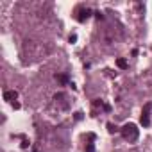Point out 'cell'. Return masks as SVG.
<instances>
[{
    "instance_id": "obj_1",
    "label": "cell",
    "mask_w": 152,
    "mask_h": 152,
    "mask_svg": "<svg viewBox=\"0 0 152 152\" xmlns=\"http://www.w3.org/2000/svg\"><path fill=\"white\" fill-rule=\"evenodd\" d=\"M122 136H123L125 141L134 143L138 140V136H140V129H138L134 123H125L122 127Z\"/></svg>"
},
{
    "instance_id": "obj_2",
    "label": "cell",
    "mask_w": 152,
    "mask_h": 152,
    "mask_svg": "<svg viewBox=\"0 0 152 152\" xmlns=\"http://www.w3.org/2000/svg\"><path fill=\"white\" fill-rule=\"evenodd\" d=\"M150 109H152V102H149V104L143 106L141 118H140V122H141L143 127H149V125H150Z\"/></svg>"
},
{
    "instance_id": "obj_3",
    "label": "cell",
    "mask_w": 152,
    "mask_h": 152,
    "mask_svg": "<svg viewBox=\"0 0 152 152\" xmlns=\"http://www.w3.org/2000/svg\"><path fill=\"white\" fill-rule=\"evenodd\" d=\"M91 16V11L88 9V7H79L77 11H75V18H77V22H86V20H88Z\"/></svg>"
},
{
    "instance_id": "obj_4",
    "label": "cell",
    "mask_w": 152,
    "mask_h": 152,
    "mask_svg": "<svg viewBox=\"0 0 152 152\" xmlns=\"http://www.w3.org/2000/svg\"><path fill=\"white\" fill-rule=\"evenodd\" d=\"M18 98V91H15V90H7V91H4V100H7V102H15Z\"/></svg>"
},
{
    "instance_id": "obj_5",
    "label": "cell",
    "mask_w": 152,
    "mask_h": 152,
    "mask_svg": "<svg viewBox=\"0 0 152 152\" xmlns=\"http://www.w3.org/2000/svg\"><path fill=\"white\" fill-rule=\"evenodd\" d=\"M56 79H57L59 82H63V84H72V82H70V77H68V75H64V74L56 75Z\"/></svg>"
},
{
    "instance_id": "obj_6",
    "label": "cell",
    "mask_w": 152,
    "mask_h": 152,
    "mask_svg": "<svg viewBox=\"0 0 152 152\" xmlns=\"http://www.w3.org/2000/svg\"><path fill=\"white\" fill-rule=\"evenodd\" d=\"M116 66H118V68H122V70H125V68L129 66V64H127V61H125L123 57H118V59H116Z\"/></svg>"
},
{
    "instance_id": "obj_7",
    "label": "cell",
    "mask_w": 152,
    "mask_h": 152,
    "mask_svg": "<svg viewBox=\"0 0 152 152\" xmlns=\"http://www.w3.org/2000/svg\"><path fill=\"white\" fill-rule=\"evenodd\" d=\"M108 133H109V134H115V133H118V127H116L115 123H111V122H109V123H108Z\"/></svg>"
},
{
    "instance_id": "obj_8",
    "label": "cell",
    "mask_w": 152,
    "mask_h": 152,
    "mask_svg": "<svg viewBox=\"0 0 152 152\" xmlns=\"http://www.w3.org/2000/svg\"><path fill=\"white\" fill-rule=\"evenodd\" d=\"M93 106H95V108H98V106L104 108V100H100V98H95V100H93Z\"/></svg>"
},
{
    "instance_id": "obj_9",
    "label": "cell",
    "mask_w": 152,
    "mask_h": 152,
    "mask_svg": "<svg viewBox=\"0 0 152 152\" xmlns=\"http://www.w3.org/2000/svg\"><path fill=\"white\" fill-rule=\"evenodd\" d=\"M86 152H95V145L93 143H88V145H86Z\"/></svg>"
},
{
    "instance_id": "obj_10",
    "label": "cell",
    "mask_w": 152,
    "mask_h": 152,
    "mask_svg": "<svg viewBox=\"0 0 152 152\" xmlns=\"http://www.w3.org/2000/svg\"><path fill=\"white\" fill-rule=\"evenodd\" d=\"M75 120H77V122L82 120V113H81V111H77V113H75Z\"/></svg>"
},
{
    "instance_id": "obj_11",
    "label": "cell",
    "mask_w": 152,
    "mask_h": 152,
    "mask_svg": "<svg viewBox=\"0 0 152 152\" xmlns=\"http://www.w3.org/2000/svg\"><path fill=\"white\" fill-rule=\"evenodd\" d=\"M29 147V140H25L23 138V141H22V149H27Z\"/></svg>"
},
{
    "instance_id": "obj_12",
    "label": "cell",
    "mask_w": 152,
    "mask_h": 152,
    "mask_svg": "<svg viewBox=\"0 0 152 152\" xmlns=\"http://www.w3.org/2000/svg\"><path fill=\"white\" fill-rule=\"evenodd\" d=\"M95 138H97V136H95L93 133H90V134H88V140H90V143H91V141H95Z\"/></svg>"
},
{
    "instance_id": "obj_13",
    "label": "cell",
    "mask_w": 152,
    "mask_h": 152,
    "mask_svg": "<svg viewBox=\"0 0 152 152\" xmlns=\"http://www.w3.org/2000/svg\"><path fill=\"white\" fill-rule=\"evenodd\" d=\"M77 41V36L75 34H70V43H75Z\"/></svg>"
},
{
    "instance_id": "obj_14",
    "label": "cell",
    "mask_w": 152,
    "mask_h": 152,
    "mask_svg": "<svg viewBox=\"0 0 152 152\" xmlns=\"http://www.w3.org/2000/svg\"><path fill=\"white\" fill-rule=\"evenodd\" d=\"M95 16H97L98 20H102V18H104V15H102V13H100V11H97V13H95Z\"/></svg>"
},
{
    "instance_id": "obj_15",
    "label": "cell",
    "mask_w": 152,
    "mask_h": 152,
    "mask_svg": "<svg viewBox=\"0 0 152 152\" xmlns=\"http://www.w3.org/2000/svg\"><path fill=\"white\" fill-rule=\"evenodd\" d=\"M104 111H111V106L109 104H104Z\"/></svg>"
},
{
    "instance_id": "obj_16",
    "label": "cell",
    "mask_w": 152,
    "mask_h": 152,
    "mask_svg": "<svg viewBox=\"0 0 152 152\" xmlns=\"http://www.w3.org/2000/svg\"><path fill=\"white\" fill-rule=\"evenodd\" d=\"M13 108H15V109H20V102H13Z\"/></svg>"
},
{
    "instance_id": "obj_17",
    "label": "cell",
    "mask_w": 152,
    "mask_h": 152,
    "mask_svg": "<svg viewBox=\"0 0 152 152\" xmlns=\"http://www.w3.org/2000/svg\"><path fill=\"white\" fill-rule=\"evenodd\" d=\"M32 152H39V150H32Z\"/></svg>"
}]
</instances>
